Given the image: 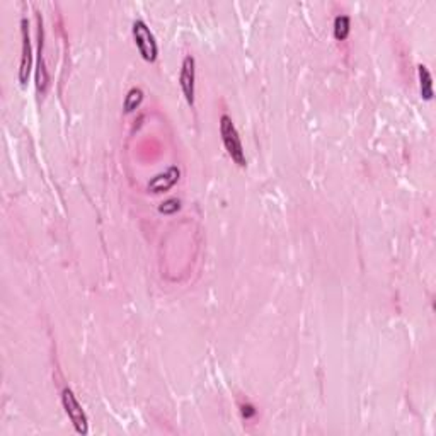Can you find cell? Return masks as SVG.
I'll use <instances>...</instances> for the list:
<instances>
[{
	"mask_svg": "<svg viewBox=\"0 0 436 436\" xmlns=\"http://www.w3.org/2000/svg\"><path fill=\"white\" fill-rule=\"evenodd\" d=\"M220 135H222L223 145H225L227 154H229L232 161H234V164H237L239 167H246L247 158L246 152H244L242 140H240L237 128H235L230 116L222 115V118H220Z\"/></svg>",
	"mask_w": 436,
	"mask_h": 436,
	"instance_id": "cell-1",
	"label": "cell"
},
{
	"mask_svg": "<svg viewBox=\"0 0 436 436\" xmlns=\"http://www.w3.org/2000/svg\"><path fill=\"white\" fill-rule=\"evenodd\" d=\"M132 32L142 58L150 63L156 62L158 56V46L156 42V36H154V32L150 31L149 24H147L144 19H137V21L133 23Z\"/></svg>",
	"mask_w": 436,
	"mask_h": 436,
	"instance_id": "cell-2",
	"label": "cell"
},
{
	"mask_svg": "<svg viewBox=\"0 0 436 436\" xmlns=\"http://www.w3.org/2000/svg\"><path fill=\"white\" fill-rule=\"evenodd\" d=\"M62 404L65 413H67L68 419L72 421L73 428H75V431L79 435H87L89 433V419L87 414H85V411L82 409V406H80V402L77 401L75 394H73L72 389H63L62 392Z\"/></svg>",
	"mask_w": 436,
	"mask_h": 436,
	"instance_id": "cell-3",
	"label": "cell"
},
{
	"mask_svg": "<svg viewBox=\"0 0 436 436\" xmlns=\"http://www.w3.org/2000/svg\"><path fill=\"white\" fill-rule=\"evenodd\" d=\"M179 85L185 94L187 104L194 106V91H197V60L193 55H186L181 63V73H179Z\"/></svg>",
	"mask_w": 436,
	"mask_h": 436,
	"instance_id": "cell-4",
	"label": "cell"
},
{
	"mask_svg": "<svg viewBox=\"0 0 436 436\" xmlns=\"http://www.w3.org/2000/svg\"><path fill=\"white\" fill-rule=\"evenodd\" d=\"M21 36H23V48H21V63H19V82L26 85L30 80L31 68H32V46H31V36H30V23L27 19L21 21Z\"/></svg>",
	"mask_w": 436,
	"mask_h": 436,
	"instance_id": "cell-5",
	"label": "cell"
},
{
	"mask_svg": "<svg viewBox=\"0 0 436 436\" xmlns=\"http://www.w3.org/2000/svg\"><path fill=\"white\" fill-rule=\"evenodd\" d=\"M50 85V73L46 68V58H44V30L43 21L38 15V68H36V87L39 94H46Z\"/></svg>",
	"mask_w": 436,
	"mask_h": 436,
	"instance_id": "cell-6",
	"label": "cell"
},
{
	"mask_svg": "<svg viewBox=\"0 0 436 436\" xmlns=\"http://www.w3.org/2000/svg\"><path fill=\"white\" fill-rule=\"evenodd\" d=\"M181 177V170H179L177 166H170L167 167L164 173H158L157 176H154L147 185V189L150 193L158 194V193H166L169 191L170 187H174V185L179 181Z\"/></svg>",
	"mask_w": 436,
	"mask_h": 436,
	"instance_id": "cell-7",
	"label": "cell"
},
{
	"mask_svg": "<svg viewBox=\"0 0 436 436\" xmlns=\"http://www.w3.org/2000/svg\"><path fill=\"white\" fill-rule=\"evenodd\" d=\"M418 75H419V91H421V97L425 101H431L433 99V79H431V73L428 70L426 65H419Z\"/></svg>",
	"mask_w": 436,
	"mask_h": 436,
	"instance_id": "cell-8",
	"label": "cell"
},
{
	"mask_svg": "<svg viewBox=\"0 0 436 436\" xmlns=\"http://www.w3.org/2000/svg\"><path fill=\"white\" fill-rule=\"evenodd\" d=\"M349 31H351V19H349V15H336V19H334V38L337 42H344L349 36Z\"/></svg>",
	"mask_w": 436,
	"mask_h": 436,
	"instance_id": "cell-9",
	"label": "cell"
},
{
	"mask_svg": "<svg viewBox=\"0 0 436 436\" xmlns=\"http://www.w3.org/2000/svg\"><path fill=\"white\" fill-rule=\"evenodd\" d=\"M142 101H144V91H142L140 87H132L128 92H126L125 96V103H123V109L125 113H133L138 106L142 104Z\"/></svg>",
	"mask_w": 436,
	"mask_h": 436,
	"instance_id": "cell-10",
	"label": "cell"
},
{
	"mask_svg": "<svg viewBox=\"0 0 436 436\" xmlns=\"http://www.w3.org/2000/svg\"><path fill=\"white\" fill-rule=\"evenodd\" d=\"M179 208H181V201H179L177 198H169L158 205V211L164 215H173V213H176Z\"/></svg>",
	"mask_w": 436,
	"mask_h": 436,
	"instance_id": "cell-11",
	"label": "cell"
},
{
	"mask_svg": "<svg viewBox=\"0 0 436 436\" xmlns=\"http://www.w3.org/2000/svg\"><path fill=\"white\" fill-rule=\"evenodd\" d=\"M242 414L246 416V418H252V416L256 414L254 407H252V406H242Z\"/></svg>",
	"mask_w": 436,
	"mask_h": 436,
	"instance_id": "cell-12",
	"label": "cell"
}]
</instances>
